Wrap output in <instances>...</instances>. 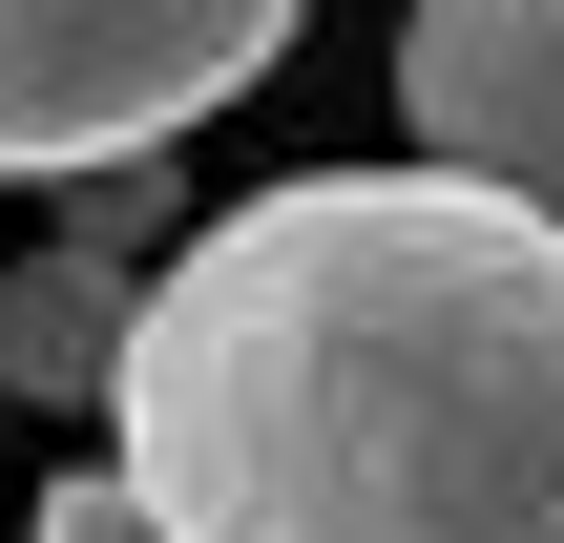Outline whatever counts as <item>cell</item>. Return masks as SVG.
Instances as JSON below:
<instances>
[{"mask_svg": "<svg viewBox=\"0 0 564 543\" xmlns=\"http://www.w3.org/2000/svg\"><path fill=\"white\" fill-rule=\"evenodd\" d=\"M167 543H564V230L460 167L209 209L105 377Z\"/></svg>", "mask_w": 564, "mask_h": 543, "instance_id": "6da1fadb", "label": "cell"}, {"mask_svg": "<svg viewBox=\"0 0 564 543\" xmlns=\"http://www.w3.org/2000/svg\"><path fill=\"white\" fill-rule=\"evenodd\" d=\"M314 0H0V167L63 188V167H126V146H188L209 105H251L293 63Z\"/></svg>", "mask_w": 564, "mask_h": 543, "instance_id": "7a4b0ae2", "label": "cell"}, {"mask_svg": "<svg viewBox=\"0 0 564 543\" xmlns=\"http://www.w3.org/2000/svg\"><path fill=\"white\" fill-rule=\"evenodd\" d=\"M398 146L564 230V0H419L398 21Z\"/></svg>", "mask_w": 564, "mask_h": 543, "instance_id": "3957f363", "label": "cell"}, {"mask_svg": "<svg viewBox=\"0 0 564 543\" xmlns=\"http://www.w3.org/2000/svg\"><path fill=\"white\" fill-rule=\"evenodd\" d=\"M126 314H147V272H105V251H21L0 272V398H84L105 419V377H126Z\"/></svg>", "mask_w": 564, "mask_h": 543, "instance_id": "277c9868", "label": "cell"}, {"mask_svg": "<svg viewBox=\"0 0 564 543\" xmlns=\"http://www.w3.org/2000/svg\"><path fill=\"white\" fill-rule=\"evenodd\" d=\"M63 251H105V272H167V251H188V167H167V146H126V167H63Z\"/></svg>", "mask_w": 564, "mask_h": 543, "instance_id": "5b68a950", "label": "cell"}, {"mask_svg": "<svg viewBox=\"0 0 564 543\" xmlns=\"http://www.w3.org/2000/svg\"><path fill=\"white\" fill-rule=\"evenodd\" d=\"M21 543H167V523H147L126 460H84V481H42V523H21Z\"/></svg>", "mask_w": 564, "mask_h": 543, "instance_id": "8992f818", "label": "cell"}]
</instances>
